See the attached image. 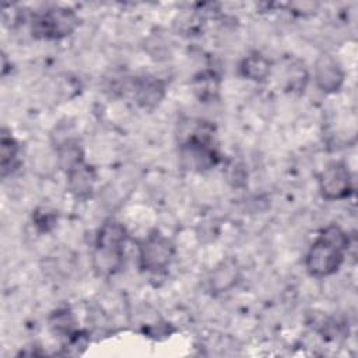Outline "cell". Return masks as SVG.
<instances>
[{
	"label": "cell",
	"instance_id": "obj_5",
	"mask_svg": "<svg viewBox=\"0 0 358 358\" xmlns=\"http://www.w3.org/2000/svg\"><path fill=\"white\" fill-rule=\"evenodd\" d=\"M77 27L78 15L73 10L52 7L34 15L31 31L35 38L56 41L71 35Z\"/></svg>",
	"mask_w": 358,
	"mask_h": 358
},
{
	"label": "cell",
	"instance_id": "obj_6",
	"mask_svg": "<svg viewBox=\"0 0 358 358\" xmlns=\"http://www.w3.org/2000/svg\"><path fill=\"white\" fill-rule=\"evenodd\" d=\"M319 192L323 199L338 201L348 199L354 193L351 171L344 161H333L317 176Z\"/></svg>",
	"mask_w": 358,
	"mask_h": 358
},
{
	"label": "cell",
	"instance_id": "obj_7",
	"mask_svg": "<svg viewBox=\"0 0 358 358\" xmlns=\"http://www.w3.org/2000/svg\"><path fill=\"white\" fill-rule=\"evenodd\" d=\"M313 80L324 94L338 92L345 81V71L341 63L327 52L320 53L313 64Z\"/></svg>",
	"mask_w": 358,
	"mask_h": 358
},
{
	"label": "cell",
	"instance_id": "obj_12",
	"mask_svg": "<svg viewBox=\"0 0 358 358\" xmlns=\"http://www.w3.org/2000/svg\"><path fill=\"white\" fill-rule=\"evenodd\" d=\"M21 164L20 159V144L14 136L3 129L0 140V168L1 176L6 178L15 172Z\"/></svg>",
	"mask_w": 358,
	"mask_h": 358
},
{
	"label": "cell",
	"instance_id": "obj_15",
	"mask_svg": "<svg viewBox=\"0 0 358 358\" xmlns=\"http://www.w3.org/2000/svg\"><path fill=\"white\" fill-rule=\"evenodd\" d=\"M194 91L199 94L200 99H211L218 91L217 76L211 71L200 73L194 81Z\"/></svg>",
	"mask_w": 358,
	"mask_h": 358
},
{
	"label": "cell",
	"instance_id": "obj_8",
	"mask_svg": "<svg viewBox=\"0 0 358 358\" xmlns=\"http://www.w3.org/2000/svg\"><path fill=\"white\" fill-rule=\"evenodd\" d=\"M131 92L136 103L140 108L154 110L165 98L166 85L164 80L152 74H143L133 80Z\"/></svg>",
	"mask_w": 358,
	"mask_h": 358
},
{
	"label": "cell",
	"instance_id": "obj_11",
	"mask_svg": "<svg viewBox=\"0 0 358 358\" xmlns=\"http://www.w3.org/2000/svg\"><path fill=\"white\" fill-rule=\"evenodd\" d=\"M271 62L260 52H252L246 55L239 63V74L255 83H263L270 77Z\"/></svg>",
	"mask_w": 358,
	"mask_h": 358
},
{
	"label": "cell",
	"instance_id": "obj_2",
	"mask_svg": "<svg viewBox=\"0 0 358 358\" xmlns=\"http://www.w3.org/2000/svg\"><path fill=\"white\" fill-rule=\"evenodd\" d=\"M127 238L124 225L115 218H109L101 225L92 253V266L98 275L110 277L123 268Z\"/></svg>",
	"mask_w": 358,
	"mask_h": 358
},
{
	"label": "cell",
	"instance_id": "obj_9",
	"mask_svg": "<svg viewBox=\"0 0 358 358\" xmlns=\"http://www.w3.org/2000/svg\"><path fill=\"white\" fill-rule=\"evenodd\" d=\"M67 190L77 200H87L94 192L96 182L95 168L81 161L80 164L70 168L67 172Z\"/></svg>",
	"mask_w": 358,
	"mask_h": 358
},
{
	"label": "cell",
	"instance_id": "obj_17",
	"mask_svg": "<svg viewBox=\"0 0 358 358\" xmlns=\"http://www.w3.org/2000/svg\"><path fill=\"white\" fill-rule=\"evenodd\" d=\"M308 71L302 66H292L288 74V90L289 91H303L306 83H308Z\"/></svg>",
	"mask_w": 358,
	"mask_h": 358
},
{
	"label": "cell",
	"instance_id": "obj_10",
	"mask_svg": "<svg viewBox=\"0 0 358 358\" xmlns=\"http://www.w3.org/2000/svg\"><path fill=\"white\" fill-rule=\"evenodd\" d=\"M241 280V266L235 257L222 259L210 273L208 287L214 294L231 291Z\"/></svg>",
	"mask_w": 358,
	"mask_h": 358
},
{
	"label": "cell",
	"instance_id": "obj_1",
	"mask_svg": "<svg viewBox=\"0 0 358 358\" xmlns=\"http://www.w3.org/2000/svg\"><path fill=\"white\" fill-rule=\"evenodd\" d=\"M348 246V234L340 225L329 224L319 232L306 252V271L316 278L336 274L344 263Z\"/></svg>",
	"mask_w": 358,
	"mask_h": 358
},
{
	"label": "cell",
	"instance_id": "obj_16",
	"mask_svg": "<svg viewBox=\"0 0 358 358\" xmlns=\"http://www.w3.org/2000/svg\"><path fill=\"white\" fill-rule=\"evenodd\" d=\"M32 222L39 232H49L57 222V214L48 207H38L32 214Z\"/></svg>",
	"mask_w": 358,
	"mask_h": 358
},
{
	"label": "cell",
	"instance_id": "obj_14",
	"mask_svg": "<svg viewBox=\"0 0 358 358\" xmlns=\"http://www.w3.org/2000/svg\"><path fill=\"white\" fill-rule=\"evenodd\" d=\"M49 326L56 334L66 338H69L78 330L74 313L69 308H60L55 310L49 317Z\"/></svg>",
	"mask_w": 358,
	"mask_h": 358
},
{
	"label": "cell",
	"instance_id": "obj_4",
	"mask_svg": "<svg viewBox=\"0 0 358 358\" xmlns=\"http://www.w3.org/2000/svg\"><path fill=\"white\" fill-rule=\"evenodd\" d=\"M175 256L173 242L161 231L152 229L137 243V262L141 271L159 273Z\"/></svg>",
	"mask_w": 358,
	"mask_h": 358
},
{
	"label": "cell",
	"instance_id": "obj_13",
	"mask_svg": "<svg viewBox=\"0 0 358 358\" xmlns=\"http://www.w3.org/2000/svg\"><path fill=\"white\" fill-rule=\"evenodd\" d=\"M56 154H57L59 165L66 172L70 168H73L74 165H77L81 161H84V152H83V148H81L78 140L71 138V137L64 138L60 143H57Z\"/></svg>",
	"mask_w": 358,
	"mask_h": 358
},
{
	"label": "cell",
	"instance_id": "obj_3",
	"mask_svg": "<svg viewBox=\"0 0 358 358\" xmlns=\"http://www.w3.org/2000/svg\"><path fill=\"white\" fill-rule=\"evenodd\" d=\"M179 159L192 172H206L220 164L221 155L213 144V133L207 124H200L180 141Z\"/></svg>",
	"mask_w": 358,
	"mask_h": 358
}]
</instances>
